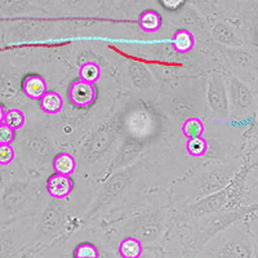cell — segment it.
<instances>
[{
  "instance_id": "1",
  "label": "cell",
  "mask_w": 258,
  "mask_h": 258,
  "mask_svg": "<svg viewBox=\"0 0 258 258\" xmlns=\"http://www.w3.org/2000/svg\"><path fill=\"white\" fill-rule=\"evenodd\" d=\"M183 144L164 145L146 150L128 167L115 170L92 199L83 223L92 225L125 200L141 195L147 188L172 185L192 167Z\"/></svg>"
},
{
  "instance_id": "2",
  "label": "cell",
  "mask_w": 258,
  "mask_h": 258,
  "mask_svg": "<svg viewBox=\"0 0 258 258\" xmlns=\"http://www.w3.org/2000/svg\"><path fill=\"white\" fill-rule=\"evenodd\" d=\"M124 137L125 133L121 128L116 96L111 112L91 129L75 146V174L92 182H100L109 176L112 161Z\"/></svg>"
},
{
  "instance_id": "3",
  "label": "cell",
  "mask_w": 258,
  "mask_h": 258,
  "mask_svg": "<svg viewBox=\"0 0 258 258\" xmlns=\"http://www.w3.org/2000/svg\"><path fill=\"white\" fill-rule=\"evenodd\" d=\"M44 176L32 173L15 160L0 168V226L36 216L48 200Z\"/></svg>"
},
{
  "instance_id": "4",
  "label": "cell",
  "mask_w": 258,
  "mask_h": 258,
  "mask_svg": "<svg viewBox=\"0 0 258 258\" xmlns=\"http://www.w3.org/2000/svg\"><path fill=\"white\" fill-rule=\"evenodd\" d=\"M243 165L244 160L240 156L208 159V161L194 164L174 182L169 197L170 206L173 209L181 208L223 190L238 177Z\"/></svg>"
},
{
  "instance_id": "5",
  "label": "cell",
  "mask_w": 258,
  "mask_h": 258,
  "mask_svg": "<svg viewBox=\"0 0 258 258\" xmlns=\"http://www.w3.org/2000/svg\"><path fill=\"white\" fill-rule=\"evenodd\" d=\"M206 75L178 77L161 83L160 91L151 105L170 123L178 126L186 117H202L208 115Z\"/></svg>"
},
{
  "instance_id": "6",
  "label": "cell",
  "mask_w": 258,
  "mask_h": 258,
  "mask_svg": "<svg viewBox=\"0 0 258 258\" xmlns=\"http://www.w3.org/2000/svg\"><path fill=\"white\" fill-rule=\"evenodd\" d=\"M26 116V125L16 131L12 144L16 160L32 173L45 177L53 170V159L58 154L59 145L53 137L48 115L41 116L34 107L27 110Z\"/></svg>"
},
{
  "instance_id": "7",
  "label": "cell",
  "mask_w": 258,
  "mask_h": 258,
  "mask_svg": "<svg viewBox=\"0 0 258 258\" xmlns=\"http://www.w3.org/2000/svg\"><path fill=\"white\" fill-rule=\"evenodd\" d=\"M110 223L107 232L102 234L106 238L105 245L111 248L114 240L135 236L141 241L144 249L149 248L151 255L161 254V245L173 223V208L170 209L169 206L159 207Z\"/></svg>"
},
{
  "instance_id": "8",
  "label": "cell",
  "mask_w": 258,
  "mask_h": 258,
  "mask_svg": "<svg viewBox=\"0 0 258 258\" xmlns=\"http://www.w3.org/2000/svg\"><path fill=\"white\" fill-rule=\"evenodd\" d=\"M91 18L85 20H58L44 17H22L2 20L4 48L13 45L40 43V41L58 40L74 38L78 29Z\"/></svg>"
},
{
  "instance_id": "9",
  "label": "cell",
  "mask_w": 258,
  "mask_h": 258,
  "mask_svg": "<svg viewBox=\"0 0 258 258\" xmlns=\"http://www.w3.org/2000/svg\"><path fill=\"white\" fill-rule=\"evenodd\" d=\"M31 52L0 49V103L6 107H21L25 112L35 106L22 93V80L27 74L36 70V64L43 61Z\"/></svg>"
},
{
  "instance_id": "10",
  "label": "cell",
  "mask_w": 258,
  "mask_h": 258,
  "mask_svg": "<svg viewBox=\"0 0 258 258\" xmlns=\"http://www.w3.org/2000/svg\"><path fill=\"white\" fill-rule=\"evenodd\" d=\"M114 83L117 92L150 105L155 101L163 80L156 75L151 66H147L145 59L142 61V58L135 56V58L121 59Z\"/></svg>"
},
{
  "instance_id": "11",
  "label": "cell",
  "mask_w": 258,
  "mask_h": 258,
  "mask_svg": "<svg viewBox=\"0 0 258 258\" xmlns=\"http://www.w3.org/2000/svg\"><path fill=\"white\" fill-rule=\"evenodd\" d=\"M73 216V206L69 199L48 198L44 207L36 214L35 240L22 255L43 254L47 246L66 234Z\"/></svg>"
},
{
  "instance_id": "12",
  "label": "cell",
  "mask_w": 258,
  "mask_h": 258,
  "mask_svg": "<svg viewBox=\"0 0 258 258\" xmlns=\"http://www.w3.org/2000/svg\"><path fill=\"white\" fill-rule=\"evenodd\" d=\"M243 220V218H241ZM257 246L252 231L240 220L234 221L212 236L202 249L200 257H255Z\"/></svg>"
},
{
  "instance_id": "13",
  "label": "cell",
  "mask_w": 258,
  "mask_h": 258,
  "mask_svg": "<svg viewBox=\"0 0 258 258\" xmlns=\"http://www.w3.org/2000/svg\"><path fill=\"white\" fill-rule=\"evenodd\" d=\"M214 52L226 69L235 78L257 91V49L255 45L243 48H225L214 44Z\"/></svg>"
},
{
  "instance_id": "14",
  "label": "cell",
  "mask_w": 258,
  "mask_h": 258,
  "mask_svg": "<svg viewBox=\"0 0 258 258\" xmlns=\"http://www.w3.org/2000/svg\"><path fill=\"white\" fill-rule=\"evenodd\" d=\"M225 73L227 93H229L230 119L235 121H245L253 119L257 111V91L235 78L230 73Z\"/></svg>"
},
{
  "instance_id": "15",
  "label": "cell",
  "mask_w": 258,
  "mask_h": 258,
  "mask_svg": "<svg viewBox=\"0 0 258 258\" xmlns=\"http://www.w3.org/2000/svg\"><path fill=\"white\" fill-rule=\"evenodd\" d=\"M146 9H159L158 0H100L97 18L135 24Z\"/></svg>"
},
{
  "instance_id": "16",
  "label": "cell",
  "mask_w": 258,
  "mask_h": 258,
  "mask_svg": "<svg viewBox=\"0 0 258 258\" xmlns=\"http://www.w3.org/2000/svg\"><path fill=\"white\" fill-rule=\"evenodd\" d=\"M207 78V106H208L209 120H230L229 93L226 84L225 73L220 70L208 71ZM206 117V119H207Z\"/></svg>"
},
{
  "instance_id": "17",
  "label": "cell",
  "mask_w": 258,
  "mask_h": 258,
  "mask_svg": "<svg viewBox=\"0 0 258 258\" xmlns=\"http://www.w3.org/2000/svg\"><path fill=\"white\" fill-rule=\"evenodd\" d=\"M48 17L58 20L97 18L100 0H39Z\"/></svg>"
},
{
  "instance_id": "18",
  "label": "cell",
  "mask_w": 258,
  "mask_h": 258,
  "mask_svg": "<svg viewBox=\"0 0 258 258\" xmlns=\"http://www.w3.org/2000/svg\"><path fill=\"white\" fill-rule=\"evenodd\" d=\"M245 0H186L188 6L213 24L220 20H231Z\"/></svg>"
},
{
  "instance_id": "19",
  "label": "cell",
  "mask_w": 258,
  "mask_h": 258,
  "mask_svg": "<svg viewBox=\"0 0 258 258\" xmlns=\"http://www.w3.org/2000/svg\"><path fill=\"white\" fill-rule=\"evenodd\" d=\"M211 39L214 44L225 48H243L255 45L248 41L243 32L231 20H220L211 25Z\"/></svg>"
},
{
  "instance_id": "20",
  "label": "cell",
  "mask_w": 258,
  "mask_h": 258,
  "mask_svg": "<svg viewBox=\"0 0 258 258\" xmlns=\"http://www.w3.org/2000/svg\"><path fill=\"white\" fill-rule=\"evenodd\" d=\"M44 16L39 0H0V21Z\"/></svg>"
},
{
  "instance_id": "21",
  "label": "cell",
  "mask_w": 258,
  "mask_h": 258,
  "mask_svg": "<svg viewBox=\"0 0 258 258\" xmlns=\"http://www.w3.org/2000/svg\"><path fill=\"white\" fill-rule=\"evenodd\" d=\"M249 43H257V0H245L231 18Z\"/></svg>"
},
{
  "instance_id": "22",
  "label": "cell",
  "mask_w": 258,
  "mask_h": 258,
  "mask_svg": "<svg viewBox=\"0 0 258 258\" xmlns=\"http://www.w3.org/2000/svg\"><path fill=\"white\" fill-rule=\"evenodd\" d=\"M96 84L82 79L73 80L69 85V101L77 109H85L97 100Z\"/></svg>"
},
{
  "instance_id": "23",
  "label": "cell",
  "mask_w": 258,
  "mask_h": 258,
  "mask_svg": "<svg viewBox=\"0 0 258 258\" xmlns=\"http://www.w3.org/2000/svg\"><path fill=\"white\" fill-rule=\"evenodd\" d=\"M48 197L52 199H69L74 190V181L70 176L54 173L49 176L45 181Z\"/></svg>"
},
{
  "instance_id": "24",
  "label": "cell",
  "mask_w": 258,
  "mask_h": 258,
  "mask_svg": "<svg viewBox=\"0 0 258 258\" xmlns=\"http://www.w3.org/2000/svg\"><path fill=\"white\" fill-rule=\"evenodd\" d=\"M163 29L170 31V47L178 53H188L197 48L198 41L195 35L187 29L182 27H168L161 26Z\"/></svg>"
},
{
  "instance_id": "25",
  "label": "cell",
  "mask_w": 258,
  "mask_h": 258,
  "mask_svg": "<svg viewBox=\"0 0 258 258\" xmlns=\"http://www.w3.org/2000/svg\"><path fill=\"white\" fill-rule=\"evenodd\" d=\"M163 26V13L159 9H146L137 18L138 31L142 35L151 36L159 32Z\"/></svg>"
},
{
  "instance_id": "26",
  "label": "cell",
  "mask_w": 258,
  "mask_h": 258,
  "mask_svg": "<svg viewBox=\"0 0 258 258\" xmlns=\"http://www.w3.org/2000/svg\"><path fill=\"white\" fill-rule=\"evenodd\" d=\"M48 91V82L39 74H27L22 80V93L30 101H39Z\"/></svg>"
},
{
  "instance_id": "27",
  "label": "cell",
  "mask_w": 258,
  "mask_h": 258,
  "mask_svg": "<svg viewBox=\"0 0 258 258\" xmlns=\"http://www.w3.org/2000/svg\"><path fill=\"white\" fill-rule=\"evenodd\" d=\"M64 107V100L62 97L61 92L52 89V91H47L44 96L39 100V109H40L41 114L48 115V116H53V115H58L62 112Z\"/></svg>"
},
{
  "instance_id": "28",
  "label": "cell",
  "mask_w": 258,
  "mask_h": 258,
  "mask_svg": "<svg viewBox=\"0 0 258 258\" xmlns=\"http://www.w3.org/2000/svg\"><path fill=\"white\" fill-rule=\"evenodd\" d=\"M53 172L59 174H66V176L73 177L77 173V159L71 151L63 150L57 154L53 159Z\"/></svg>"
},
{
  "instance_id": "29",
  "label": "cell",
  "mask_w": 258,
  "mask_h": 258,
  "mask_svg": "<svg viewBox=\"0 0 258 258\" xmlns=\"http://www.w3.org/2000/svg\"><path fill=\"white\" fill-rule=\"evenodd\" d=\"M144 253L142 243L135 236L121 238L117 243V254L121 258H140Z\"/></svg>"
},
{
  "instance_id": "30",
  "label": "cell",
  "mask_w": 258,
  "mask_h": 258,
  "mask_svg": "<svg viewBox=\"0 0 258 258\" xmlns=\"http://www.w3.org/2000/svg\"><path fill=\"white\" fill-rule=\"evenodd\" d=\"M204 129H206V123L202 117H186L179 124V133L183 140L202 137L204 135Z\"/></svg>"
},
{
  "instance_id": "31",
  "label": "cell",
  "mask_w": 258,
  "mask_h": 258,
  "mask_svg": "<svg viewBox=\"0 0 258 258\" xmlns=\"http://www.w3.org/2000/svg\"><path fill=\"white\" fill-rule=\"evenodd\" d=\"M78 77L84 82L96 84L102 79V68L98 62L93 61V59H87V61H83L79 63Z\"/></svg>"
},
{
  "instance_id": "32",
  "label": "cell",
  "mask_w": 258,
  "mask_h": 258,
  "mask_svg": "<svg viewBox=\"0 0 258 258\" xmlns=\"http://www.w3.org/2000/svg\"><path fill=\"white\" fill-rule=\"evenodd\" d=\"M185 153L190 158L194 159H204L208 151V142L204 138V136L197 138H191V140H185Z\"/></svg>"
},
{
  "instance_id": "33",
  "label": "cell",
  "mask_w": 258,
  "mask_h": 258,
  "mask_svg": "<svg viewBox=\"0 0 258 258\" xmlns=\"http://www.w3.org/2000/svg\"><path fill=\"white\" fill-rule=\"evenodd\" d=\"M27 116L26 112L21 107H7L6 117H4V124L12 128L13 131L24 128L26 125Z\"/></svg>"
},
{
  "instance_id": "34",
  "label": "cell",
  "mask_w": 258,
  "mask_h": 258,
  "mask_svg": "<svg viewBox=\"0 0 258 258\" xmlns=\"http://www.w3.org/2000/svg\"><path fill=\"white\" fill-rule=\"evenodd\" d=\"M100 255V249L92 243H80L74 249L75 258H98Z\"/></svg>"
},
{
  "instance_id": "35",
  "label": "cell",
  "mask_w": 258,
  "mask_h": 258,
  "mask_svg": "<svg viewBox=\"0 0 258 258\" xmlns=\"http://www.w3.org/2000/svg\"><path fill=\"white\" fill-rule=\"evenodd\" d=\"M16 160V150L13 145H0V167H8Z\"/></svg>"
},
{
  "instance_id": "36",
  "label": "cell",
  "mask_w": 258,
  "mask_h": 258,
  "mask_svg": "<svg viewBox=\"0 0 258 258\" xmlns=\"http://www.w3.org/2000/svg\"><path fill=\"white\" fill-rule=\"evenodd\" d=\"M161 12H174L186 4V0H158Z\"/></svg>"
},
{
  "instance_id": "37",
  "label": "cell",
  "mask_w": 258,
  "mask_h": 258,
  "mask_svg": "<svg viewBox=\"0 0 258 258\" xmlns=\"http://www.w3.org/2000/svg\"><path fill=\"white\" fill-rule=\"evenodd\" d=\"M16 131L6 124H0V145H12L15 141Z\"/></svg>"
},
{
  "instance_id": "38",
  "label": "cell",
  "mask_w": 258,
  "mask_h": 258,
  "mask_svg": "<svg viewBox=\"0 0 258 258\" xmlns=\"http://www.w3.org/2000/svg\"><path fill=\"white\" fill-rule=\"evenodd\" d=\"M6 110L7 107L0 103V124L4 123V117H6Z\"/></svg>"
},
{
  "instance_id": "39",
  "label": "cell",
  "mask_w": 258,
  "mask_h": 258,
  "mask_svg": "<svg viewBox=\"0 0 258 258\" xmlns=\"http://www.w3.org/2000/svg\"><path fill=\"white\" fill-rule=\"evenodd\" d=\"M0 168H2V167H0Z\"/></svg>"
}]
</instances>
